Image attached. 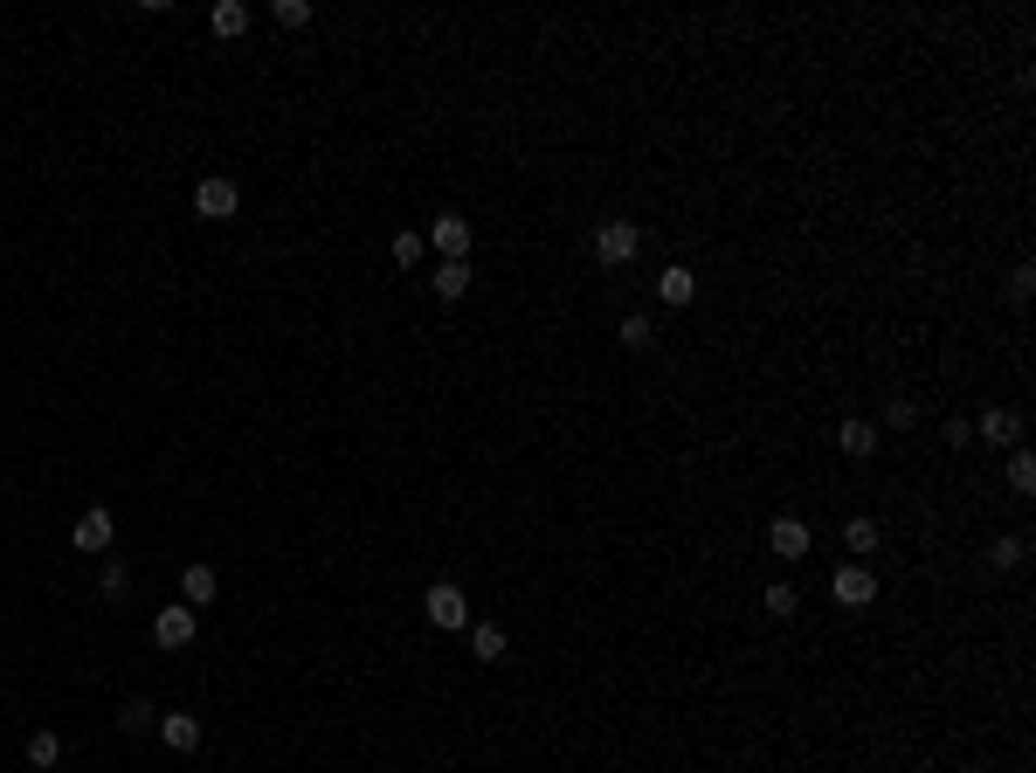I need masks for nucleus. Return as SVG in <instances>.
Returning <instances> with one entry per match:
<instances>
[{
  "mask_svg": "<svg viewBox=\"0 0 1036 773\" xmlns=\"http://www.w3.org/2000/svg\"><path fill=\"white\" fill-rule=\"evenodd\" d=\"M594 256L609 262V270L636 262V256H643V221H601V229H594Z\"/></svg>",
  "mask_w": 1036,
  "mask_h": 773,
  "instance_id": "f257e3e1",
  "label": "nucleus"
},
{
  "mask_svg": "<svg viewBox=\"0 0 1036 773\" xmlns=\"http://www.w3.org/2000/svg\"><path fill=\"white\" fill-rule=\"evenodd\" d=\"M422 621L429 629H470V601H463L457 580H436V588L422 594Z\"/></svg>",
  "mask_w": 1036,
  "mask_h": 773,
  "instance_id": "f03ea898",
  "label": "nucleus"
},
{
  "mask_svg": "<svg viewBox=\"0 0 1036 773\" xmlns=\"http://www.w3.org/2000/svg\"><path fill=\"white\" fill-rule=\"evenodd\" d=\"M194 215H201V221H235V215H242V186H235L229 173H207V180L194 186Z\"/></svg>",
  "mask_w": 1036,
  "mask_h": 773,
  "instance_id": "7ed1b4c3",
  "label": "nucleus"
},
{
  "mask_svg": "<svg viewBox=\"0 0 1036 773\" xmlns=\"http://www.w3.org/2000/svg\"><path fill=\"white\" fill-rule=\"evenodd\" d=\"M767 545H775V559H788V567H795V559H808V553H816V532H808V518L781 512L775 525H767Z\"/></svg>",
  "mask_w": 1036,
  "mask_h": 773,
  "instance_id": "20e7f679",
  "label": "nucleus"
},
{
  "mask_svg": "<svg viewBox=\"0 0 1036 773\" xmlns=\"http://www.w3.org/2000/svg\"><path fill=\"white\" fill-rule=\"evenodd\" d=\"M422 242H429V249H436L443 262H470V221H463V215H449V207H443L436 221H429V235H422Z\"/></svg>",
  "mask_w": 1036,
  "mask_h": 773,
  "instance_id": "39448f33",
  "label": "nucleus"
},
{
  "mask_svg": "<svg viewBox=\"0 0 1036 773\" xmlns=\"http://www.w3.org/2000/svg\"><path fill=\"white\" fill-rule=\"evenodd\" d=\"M829 594H836V608H871V601H878V574L850 559V567L829 574Z\"/></svg>",
  "mask_w": 1036,
  "mask_h": 773,
  "instance_id": "423d86ee",
  "label": "nucleus"
},
{
  "mask_svg": "<svg viewBox=\"0 0 1036 773\" xmlns=\"http://www.w3.org/2000/svg\"><path fill=\"white\" fill-rule=\"evenodd\" d=\"M194 635H201V615L187 608V601H180V608H159V615H153V643H159V649H187Z\"/></svg>",
  "mask_w": 1036,
  "mask_h": 773,
  "instance_id": "0eeeda50",
  "label": "nucleus"
},
{
  "mask_svg": "<svg viewBox=\"0 0 1036 773\" xmlns=\"http://www.w3.org/2000/svg\"><path fill=\"white\" fill-rule=\"evenodd\" d=\"M836 449H843L850 463H871L878 449H884V428H878V422H864V414H850V422L836 428Z\"/></svg>",
  "mask_w": 1036,
  "mask_h": 773,
  "instance_id": "6e6552de",
  "label": "nucleus"
},
{
  "mask_svg": "<svg viewBox=\"0 0 1036 773\" xmlns=\"http://www.w3.org/2000/svg\"><path fill=\"white\" fill-rule=\"evenodd\" d=\"M974 436H982L988 449H1023V414H1015V408H988L982 422H974Z\"/></svg>",
  "mask_w": 1036,
  "mask_h": 773,
  "instance_id": "1a4fd4ad",
  "label": "nucleus"
},
{
  "mask_svg": "<svg viewBox=\"0 0 1036 773\" xmlns=\"http://www.w3.org/2000/svg\"><path fill=\"white\" fill-rule=\"evenodd\" d=\"M153 732L166 739V752H201V739H207L194 711H159V725H153Z\"/></svg>",
  "mask_w": 1036,
  "mask_h": 773,
  "instance_id": "9d476101",
  "label": "nucleus"
},
{
  "mask_svg": "<svg viewBox=\"0 0 1036 773\" xmlns=\"http://www.w3.org/2000/svg\"><path fill=\"white\" fill-rule=\"evenodd\" d=\"M878 545H884V525L878 518H850V525H843V553H850L857 567H871Z\"/></svg>",
  "mask_w": 1036,
  "mask_h": 773,
  "instance_id": "9b49d317",
  "label": "nucleus"
},
{
  "mask_svg": "<svg viewBox=\"0 0 1036 773\" xmlns=\"http://www.w3.org/2000/svg\"><path fill=\"white\" fill-rule=\"evenodd\" d=\"M111 532H118V525H111V512H104V504H90L69 539H77V553H111Z\"/></svg>",
  "mask_w": 1036,
  "mask_h": 773,
  "instance_id": "f8f14e48",
  "label": "nucleus"
},
{
  "mask_svg": "<svg viewBox=\"0 0 1036 773\" xmlns=\"http://www.w3.org/2000/svg\"><path fill=\"white\" fill-rule=\"evenodd\" d=\"M180 601H187V608H207V601H221V574L207 567V559H194V567L180 574Z\"/></svg>",
  "mask_w": 1036,
  "mask_h": 773,
  "instance_id": "ddd939ff",
  "label": "nucleus"
},
{
  "mask_svg": "<svg viewBox=\"0 0 1036 773\" xmlns=\"http://www.w3.org/2000/svg\"><path fill=\"white\" fill-rule=\"evenodd\" d=\"M656 297H664L670 311H685L691 297H699V270H685V262H670V270L656 276Z\"/></svg>",
  "mask_w": 1036,
  "mask_h": 773,
  "instance_id": "4468645a",
  "label": "nucleus"
},
{
  "mask_svg": "<svg viewBox=\"0 0 1036 773\" xmlns=\"http://www.w3.org/2000/svg\"><path fill=\"white\" fill-rule=\"evenodd\" d=\"M207 28H215L221 42H235V35H250V0H215V8H207Z\"/></svg>",
  "mask_w": 1036,
  "mask_h": 773,
  "instance_id": "2eb2a0df",
  "label": "nucleus"
},
{
  "mask_svg": "<svg viewBox=\"0 0 1036 773\" xmlns=\"http://www.w3.org/2000/svg\"><path fill=\"white\" fill-rule=\"evenodd\" d=\"M504 649L512 643H504L498 621H470V656H477V664H504Z\"/></svg>",
  "mask_w": 1036,
  "mask_h": 773,
  "instance_id": "dca6fc26",
  "label": "nucleus"
},
{
  "mask_svg": "<svg viewBox=\"0 0 1036 773\" xmlns=\"http://www.w3.org/2000/svg\"><path fill=\"white\" fill-rule=\"evenodd\" d=\"M470 276H477V270H470V262H436V276H429V291H436L443 305H457V297L470 291Z\"/></svg>",
  "mask_w": 1036,
  "mask_h": 773,
  "instance_id": "f3484780",
  "label": "nucleus"
},
{
  "mask_svg": "<svg viewBox=\"0 0 1036 773\" xmlns=\"http://www.w3.org/2000/svg\"><path fill=\"white\" fill-rule=\"evenodd\" d=\"M55 760H63V732H49V725H42V732H28V766H35V773H49Z\"/></svg>",
  "mask_w": 1036,
  "mask_h": 773,
  "instance_id": "a211bd4d",
  "label": "nucleus"
},
{
  "mask_svg": "<svg viewBox=\"0 0 1036 773\" xmlns=\"http://www.w3.org/2000/svg\"><path fill=\"white\" fill-rule=\"evenodd\" d=\"M615 338H622V346H629V352H650V346H656V325H650L643 311H629V318H622V325H615Z\"/></svg>",
  "mask_w": 1036,
  "mask_h": 773,
  "instance_id": "6ab92c4d",
  "label": "nucleus"
},
{
  "mask_svg": "<svg viewBox=\"0 0 1036 773\" xmlns=\"http://www.w3.org/2000/svg\"><path fill=\"white\" fill-rule=\"evenodd\" d=\"M912 422H919V401H912V394H892V401H884V422H878V428H892V436H906Z\"/></svg>",
  "mask_w": 1036,
  "mask_h": 773,
  "instance_id": "aec40b11",
  "label": "nucleus"
},
{
  "mask_svg": "<svg viewBox=\"0 0 1036 773\" xmlns=\"http://www.w3.org/2000/svg\"><path fill=\"white\" fill-rule=\"evenodd\" d=\"M1023 553H1029V539H1023V532H1002V539L988 545V567L1009 574V567H1023Z\"/></svg>",
  "mask_w": 1036,
  "mask_h": 773,
  "instance_id": "412c9836",
  "label": "nucleus"
},
{
  "mask_svg": "<svg viewBox=\"0 0 1036 773\" xmlns=\"http://www.w3.org/2000/svg\"><path fill=\"white\" fill-rule=\"evenodd\" d=\"M422 249H429V242H422V235H414V229H401V235H394V242H387V256H394V270H414V262H422Z\"/></svg>",
  "mask_w": 1036,
  "mask_h": 773,
  "instance_id": "4be33fe9",
  "label": "nucleus"
},
{
  "mask_svg": "<svg viewBox=\"0 0 1036 773\" xmlns=\"http://www.w3.org/2000/svg\"><path fill=\"white\" fill-rule=\"evenodd\" d=\"M1009 490H1015V498H1029V490H1036V463H1029V449H1009Z\"/></svg>",
  "mask_w": 1036,
  "mask_h": 773,
  "instance_id": "5701e85b",
  "label": "nucleus"
},
{
  "mask_svg": "<svg viewBox=\"0 0 1036 773\" xmlns=\"http://www.w3.org/2000/svg\"><path fill=\"white\" fill-rule=\"evenodd\" d=\"M118 725H125V732H153V725H159V711L145 705V697H131V705L118 711Z\"/></svg>",
  "mask_w": 1036,
  "mask_h": 773,
  "instance_id": "b1692460",
  "label": "nucleus"
},
{
  "mask_svg": "<svg viewBox=\"0 0 1036 773\" xmlns=\"http://www.w3.org/2000/svg\"><path fill=\"white\" fill-rule=\"evenodd\" d=\"M795 608H802V594L788 588V580H775V588H767V615H775V621H788Z\"/></svg>",
  "mask_w": 1036,
  "mask_h": 773,
  "instance_id": "393cba45",
  "label": "nucleus"
},
{
  "mask_svg": "<svg viewBox=\"0 0 1036 773\" xmlns=\"http://www.w3.org/2000/svg\"><path fill=\"white\" fill-rule=\"evenodd\" d=\"M277 28H311V0H277Z\"/></svg>",
  "mask_w": 1036,
  "mask_h": 773,
  "instance_id": "a878e982",
  "label": "nucleus"
},
{
  "mask_svg": "<svg viewBox=\"0 0 1036 773\" xmlns=\"http://www.w3.org/2000/svg\"><path fill=\"white\" fill-rule=\"evenodd\" d=\"M98 588H104L111 601H125V594H131V574L118 567V559H104V574H98Z\"/></svg>",
  "mask_w": 1036,
  "mask_h": 773,
  "instance_id": "bb28decb",
  "label": "nucleus"
},
{
  "mask_svg": "<svg viewBox=\"0 0 1036 773\" xmlns=\"http://www.w3.org/2000/svg\"><path fill=\"white\" fill-rule=\"evenodd\" d=\"M1009 297H1015V305H1029V297H1036V270H1029V262H1015V270H1009Z\"/></svg>",
  "mask_w": 1036,
  "mask_h": 773,
  "instance_id": "cd10ccee",
  "label": "nucleus"
},
{
  "mask_svg": "<svg viewBox=\"0 0 1036 773\" xmlns=\"http://www.w3.org/2000/svg\"><path fill=\"white\" fill-rule=\"evenodd\" d=\"M939 436H947L954 449H968V442H974V422H947V428H939Z\"/></svg>",
  "mask_w": 1036,
  "mask_h": 773,
  "instance_id": "c85d7f7f",
  "label": "nucleus"
}]
</instances>
